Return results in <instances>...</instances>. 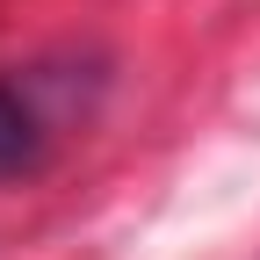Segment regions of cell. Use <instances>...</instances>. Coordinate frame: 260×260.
<instances>
[{
	"instance_id": "cell-1",
	"label": "cell",
	"mask_w": 260,
	"mask_h": 260,
	"mask_svg": "<svg viewBox=\"0 0 260 260\" xmlns=\"http://www.w3.org/2000/svg\"><path fill=\"white\" fill-rule=\"evenodd\" d=\"M37 167H44V116L15 87H0V181H22Z\"/></svg>"
}]
</instances>
